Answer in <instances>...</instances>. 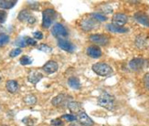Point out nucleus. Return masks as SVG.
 Masks as SVG:
<instances>
[{
  "mask_svg": "<svg viewBox=\"0 0 149 126\" xmlns=\"http://www.w3.org/2000/svg\"><path fill=\"white\" fill-rule=\"evenodd\" d=\"M58 63L54 61H49L47 63H45L42 67V70L46 72L47 74H52L58 70Z\"/></svg>",
  "mask_w": 149,
  "mask_h": 126,
  "instance_id": "obj_11",
  "label": "nucleus"
},
{
  "mask_svg": "<svg viewBox=\"0 0 149 126\" xmlns=\"http://www.w3.org/2000/svg\"><path fill=\"white\" fill-rule=\"evenodd\" d=\"M16 0H0V8L10 9L16 5Z\"/></svg>",
  "mask_w": 149,
  "mask_h": 126,
  "instance_id": "obj_22",
  "label": "nucleus"
},
{
  "mask_svg": "<svg viewBox=\"0 0 149 126\" xmlns=\"http://www.w3.org/2000/svg\"><path fill=\"white\" fill-rule=\"evenodd\" d=\"M92 17L96 21H105L107 19V17L104 15H102V13H93L92 14Z\"/></svg>",
  "mask_w": 149,
  "mask_h": 126,
  "instance_id": "obj_25",
  "label": "nucleus"
},
{
  "mask_svg": "<svg viewBox=\"0 0 149 126\" xmlns=\"http://www.w3.org/2000/svg\"><path fill=\"white\" fill-rule=\"evenodd\" d=\"M27 44L28 46H36L37 45V40L32 38L27 37Z\"/></svg>",
  "mask_w": 149,
  "mask_h": 126,
  "instance_id": "obj_34",
  "label": "nucleus"
},
{
  "mask_svg": "<svg viewBox=\"0 0 149 126\" xmlns=\"http://www.w3.org/2000/svg\"><path fill=\"white\" fill-rule=\"evenodd\" d=\"M51 124L54 126H62L63 125V122L61 120V119H54V120L51 121Z\"/></svg>",
  "mask_w": 149,
  "mask_h": 126,
  "instance_id": "obj_33",
  "label": "nucleus"
},
{
  "mask_svg": "<svg viewBox=\"0 0 149 126\" xmlns=\"http://www.w3.org/2000/svg\"><path fill=\"white\" fill-rule=\"evenodd\" d=\"M68 105V108L69 110L72 111V112H76V113H79L80 111H81V103L77 102H69V103L67 104Z\"/></svg>",
  "mask_w": 149,
  "mask_h": 126,
  "instance_id": "obj_21",
  "label": "nucleus"
},
{
  "mask_svg": "<svg viewBox=\"0 0 149 126\" xmlns=\"http://www.w3.org/2000/svg\"><path fill=\"white\" fill-rule=\"evenodd\" d=\"M99 106L107 110H113L114 108V97L108 93H102L97 101Z\"/></svg>",
  "mask_w": 149,
  "mask_h": 126,
  "instance_id": "obj_3",
  "label": "nucleus"
},
{
  "mask_svg": "<svg viewBox=\"0 0 149 126\" xmlns=\"http://www.w3.org/2000/svg\"><path fill=\"white\" fill-rule=\"evenodd\" d=\"M38 49L40 50H41V51H43V52H45V53H49V52L52 51L51 47H49V46L47 45V44H40L38 47Z\"/></svg>",
  "mask_w": 149,
  "mask_h": 126,
  "instance_id": "obj_28",
  "label": "nucleus"
},
{
  "mask_svg": "<svg viewBox=\"0 0 149 126\" xmlns=\"http://www.w3.org/2000/svg\"><path fill=\"white\" fill-rule=\"evenodd\" d=\"M81 28L82 30L84 31H91L95 29L96 26V20H94V19L93 17H85L83 18L82 20L81 21Z\"/></svg>",
  "mask_w": 149,
  "mask_h": 126,
  "instance_id": "obj_8",
  "label": "nucleus"
},
{
  "mask_svg": "<svg viewBox=\"0 0 149 126\" xmlns=\"http://www.w3.org/2000/svg\"><path fill=\"white\" fill-rule=\"evenodd\" d=\"M92 70L97 75L102 77H107L113 73V69L111 66L104 62H97L92 66Z\"/></svg>",
  "mask_w": 149,
  "mask_h": 126,
  "instance_id": "obj_1",
  "label": "nucleus"
},
{
  "mask_svg": "<svg viewBox=\"0 0 149 126\" xmlns=\"http://www.w3.org/2000/svg\"><path fill=\"white\" fill-rule=\"evenodd\" d=\"M87 54L91 58H98L102 56V50L99 47H97V46H90L87 49Z\"/></svg>",
  "mask_w": 149,
  "mask_h": 126,
  "instance_id": "obj_16",
  "label": "nucleus"
},
{
  "mask_svg": "<svg viewBox=\"0 0 149 126\" xmlns=\"http://www.w3.org/2000/svg\"><path fill=\"white\" fill-rule=\"evenodd\" d=\"M128 21V17L123 13H117L113 17V25L117 26H123Z\"/></svg>",
  "mask_w": 149,
  "mask_h": 126,
  "instance_id": "obj_10",
  "label": "nucleus"
},
{
  "mask_svg": "<svg viewBox=\"0 0 149 126\" xmlns=\"http://www.w3.org/2000/svg\"><path fill=\"white\" fill-rule=\"evenodd\" d=\"M51 32H52L54 37L59 38V39L68 36V32H67V29H65V26L60 23L54 24L52 29H51Z\"/></svg>",
  "mask_w": 149,
  "mask_h": 126,
  "instance_id": "obj_5",
  "label": "nucleus"
},
{
  "mask_svg": "<svg viewBox=\"0 0 149 126\" xmlns=\"http://www.w3.org/2000/svg\"><path fill=\"white\" fill-rule=\"evenodd\" d=\"M16 45L17 46V47H20V48L27 47V46H28V44H27V37L18 38L16 40Z\"/></svg>",
  "mask_w": 149,
  "mask_h": 126,
  "instance_id": "obj_24",
  "label": "nucleus"
},
{
  "mask_svg": "<svg viewBox=\"0 0 149 126\" xmlns=\"http://www.w3.org/2000/svg\"><path fill=\"white\" fill-rule=\"evenodd\" d=\"M77 119H78V122L82 126H93V121L91 119L88 114L86 113L85 111H80L79 113L77 115Z\"/></svg>",
  "mask_w": 149,
  "mask_h": 126,
  "instance_id": "obj_9",
  "label": "nucleus"
},
{
  "mask_svg": "<svg viewBox=\"0 0 149 126\" xmlns=\"http://www.w3.org/2000/svg\"><path fill=\"white\" fill-rule=\"evenodd\" d=\"M68 98H70L69 96H67L66 94H59L57 95L56 97H54L51 101V103L54 106H61L63 104H68Z\"/></svg>",
  "mask_w": 149,
  "mask_h": 126,
  "instance_id": "obj_14",
  "label": "nucleus"
},
{
  "mask_svg": "<svg viewBox=\"0 0 149 126\" xmlns=\"http://www.w3.org/2000/svg\"><path fill=\"white\" fill-rule=\"evenodd\" d=\"M0 81H1V76H0Z\"/></svg>",
  "mask_w": 149,
  "mask_h": 126,
  "instance_id": "obj_38",
  "label": "nucleus"
},
{
  "mask_svg": "<svg viewBox=\"0 0 149 126\" xmlns=\"http://www.w3.org/2000/svg\"><path fill=\"white\" fill-rule=\"evenodd\" d=\"M57 13L52 8H47L42 12V26L44 29H49L56 19Z\"/></svg>",
  "mask_w": 149,
  "mask_h": 126,
  "instance_id": "obj_2",
  "label": "nucleus"
},
{
  "mask_svg": "<svg viewBox=\"0 0 149 126\" xmlns=\"http://www.w3.org/2000/svg\"><path fill=\"white\" fill-rule=\"evenodd\" d=\"M147 38L144 35H139L135 38V46L139 49H145L147 48Z\"/></svg>",
  "mask_w": 149,
  "mask_h": 126,
  "instance_id": "obj_17",
  "label": "nucleus"
},
{
  "mask_svg": "<svg viewBox=\"0 0 149 126\" xmlns=\"http://www.w3.org/2000/svg\"><path fill=\"white\" fill-rule=\"evenodd\" d=\"M32 61H32V58L30 57H29V56H22L20 58V59H19V62H20V64L24 65V66L31 64Z\"/></svg>",
  "mask_w": 149,
  "mask_h": 126,
  "instance_id": "obj_26",
  "label": "nucleus"
},
{
  "mask_svg": "<svg viewBox=\"0 0 149 126\" xmlns=\"http://www.w3.org/2000/svg\"><path fill=\"white\" fill-rule=\"evenodd\" d=\"M6 90L10 92V93H16L19 89V85L17 81L9 79V81H8L6 83Z\"/></svg>",
  "mask_w": 149,
  "mask_h": 126,
  "instance_id": "obj_18",
  "label": "nucleus"
},
{
  "mask_svg": "<svg viewBox=\"0 0 149 126\" xmlns=\"http://www.w3.org/2000/svg\"><path fill=\"white\" fill-rule=\"evenodd\" d=\"M9 42V36L6 34H1L0 35V47H3L6 44Z\"/></svg>",
  "mask_w": 149,
  "mask_h": 126,
  "instance_id": "obj_27",
  "label": "nucleus"
},
{
  "mask_svg": "<svg viewBox=\"0 0 149 126\" xmlns=\"http://www.w3.org/2000/svg\"><path fill=\"white\" fill-rule=\"evenodd\" d=\"M61 119H63V120H65L67 122H74L76 121L77 117L73 114H64L61 116Z\"/></svg>",
  "mask_w": 149,
  "mask_h": 126,
  "instance_id": "obj_29",
  "label": "nucleus"
},
{
  "mask_svg": "<svg viewBox=\"0 0 149 126\" xmlns=\"http://www.w3.org/2000/svg\"><path fill=\"white\" fill-rule=\"evenodd\" d=\"M106 28L110 32H113V33H126L128 31V29L126 28H124V26H117L113 24L107 25Z\"/></svg>",
  "mask_w": 149,
  "mask_h": 126,
  "instance_id": "obj_20",
  "label": "nucleus"
},
{
  "mask_svg": "<svg viewBox=\"0 0 149 126\" xmlns=\"http://www.w3.org/2000/svg\"><path fill=\"white\" fill-rule=\"evenodd\" d=\"M134 18H135V20H136L138 23H140L141 25L149 28V17L147 15H146L145 13H142V12L135 13Z\"/></svg>",
  "mask_w": 149,
  "mask_h": 126,
  "instance_id": "obj_15",
  "label": "nucleus"
},
{
  "mask_svg": "<svg viewBox=\"0 0 149 126\" xmlns=\"http://www.w3.org/2000/svg\"><path fill=\"white\" fill-rule=\"evenodd\" d=\"M3 31H4V29H3V26H2L1 25H0V35H1V34H4V33H3Z\"/></svg>",
  "mask_w": 149,
  "mask_h": 126,
  "instance_id": "obj_37",
  "label": "nucleus"
},
{
  "mask_svg": "<svg viewBox=\"0 0 149 126\" xmlns=\"http://www.w3.org/2000/svg\"><path fill=\"white\" fill-rule=\"evenodd\" d=\"M17 19L19 21L29 24V25H32L36 22V17L31 14L30 11L27 9H23L22 11L19 12V14L17 16Z\"/></svg>",
  "mask_w": 149,
  "mask_h": 126,
  "instance_id": "obj_4",
  "label": "nucleus"
},
{
  "mask_svg": "<svg viewBox=\"0 0 149 126\" xmlns=\"http://www.w3.org/2000/svg\"><path fill=\"white\" fill-rule=\"evenodd\" d=\"M146 63V61L145 59L140 58H133L132 61L129 62V67H130V69L132 70L138 71V70H141L145 68Z\"/></svg>",
  "mask_w": 149,
  "mask_h": 126,
  "instance_id": "obj_7",
  "label": "nucleus"
},
{
  "mask_svg": "<svg viewBox=\"0 0 149 126\" xmlns=\"http://www.w3.org/2000/svg\"><path fill=\"white\" fill-rule=\"evenodd\" d=\"M6 12L5 10H0V23H4L6 19Z\"/></svg>",
  "mask_w": 149,
  "mask_h": 126,
  "instance_id": "obj_31",
  "label": "nucleus"
},
{
  "mask_svg": "<svg viewBox=\"0 0 149 126\" xmlns=\"http://www.w3.org/2000/svg\"><path fill=\"white\" fill-rule=\"evenodd\" d=\"M43 78V74L38 70H31L28 75V81L32 84H37Z\"/></svg>",
  "mask_w": 149,
  "mask_h": 126,
  "instance_id": "obj_13",
  "label": "nucleus"
},
{
  "mask_svg": "<svg viewBox=\"0 0 149 126\" xmlns=\"http://www.w3.org/2000/svg\"><path fill=\"white\" fill-rule=\"evenodd\" d=\"M90 40L100 46H105L109 42V38L108 36L104 34H93L89 37Z\"/></svg>",
  "mask_w": 149,
  "mask_h": 126,
  "instance_id": "obj_6",
  "label": "nucleus"
},
{
  "mask_svg": "<svg viewBox=\"0 0 149 126\" xmlns=\"http://www.w3.org/2000/svg\"><path fill=\"white\" fill-rule=\"evenodd\" d=\"M143 81H144V84L146 86V88L149 90V72L144 76Z\"/></svg>",
  "mask_w": 149,
  "mask_h": 126,
  "instance_id": "obj_32",
  "label": "nucleus"
},
{
  "mask_svg": "<svg viewBox=\"0 0 149 126\" xmlns=\"http://www.w3.org/2000/svg\"><path fill=\"white\" fill-rule=\"evenodd\" d=\"M58 46H59L61 49L68 51V52H72L75 49L74 45L72 42L64 38H60L59 40H58Z\"/></svg>",
  "mask_w": 149,
  "mask_h": 126,
  "instance_id": "obj_12",
  "label": "nucleus"
},
{
  "mask_svg": "<svg viewBox=\"0 0 149 126\" xmlns=\"http://www.w3.org/2000/svg\"><path fill=\"white\" fill-rule=\"evenodd\" d=\"M23 101L27 105L32 106L37 103V97L34 94H28L24 97Z\"/></svg>",
  "mask_w": 149,
  "mask_h": 126,
  "instance_id": "obj_23",
  "label": "nucleus"
},
{
  "mask_svg": "<svg viewBox=\"0 0 149 126\" xmlns=\"http://www.w3.org/2000/svg\"><path fill=\"white\" fill-rule=\"evenodd\" d=\"M69 126H81V124L80 123H70Z\"/></svg>",
  "mask_w": 149,
  "mask_h": 126,
  "instance_id": "obj_36",
  "label": "nucleus"
},
{
  "mask_svg": "<svg viewBox=\"0 0 149 126\" xmlns=\"http://www.w3.org/2000/svg\"><path fill=\"white\" fill-rule=\"evenodd\" d=\"M33 37L35 39H42L43 38V34L40 31H36L33 33Z\"/></svg>",
  "mask_w": 149,
  "mask_h": 126,
  "instance_id": "obj_35",
  "label": "nucleus"
},
{
  "mask_svg": "<svg viewBox=\"0 0 149 126\" xmlns=\"http://www.w3.org/2000/svg\"><path fill=\"white\" fill-rule=\"evenodd\" d=\"M21 52H22L21 49L17 48V49H14L13 50H11V51H10L9 56H10L11 58H15V57H17V56H18L19 54H20Z\"/></svg>",
  "mask_w": 149,
  "mask_h": 126,
  "instance_id": "obj_30",
  "label": "nucleus"
},
{
  "mask_svg": "<svg viewBox=\"0 0 149 126\" xmlns=\"http://www.w3.org/2000/svg\"><path fill=\"white\" fill-rule=\"evenodd\" d=\"M68 84H69L70 87L73 90H79L81 88L80 79L77 77H70L68 79Z\"/></svg>",
  "mask_w": 149,
  "mask_h": 126,
  "instance_id": "obj_19",
  "label": "nucleus"
}]
</instances>
